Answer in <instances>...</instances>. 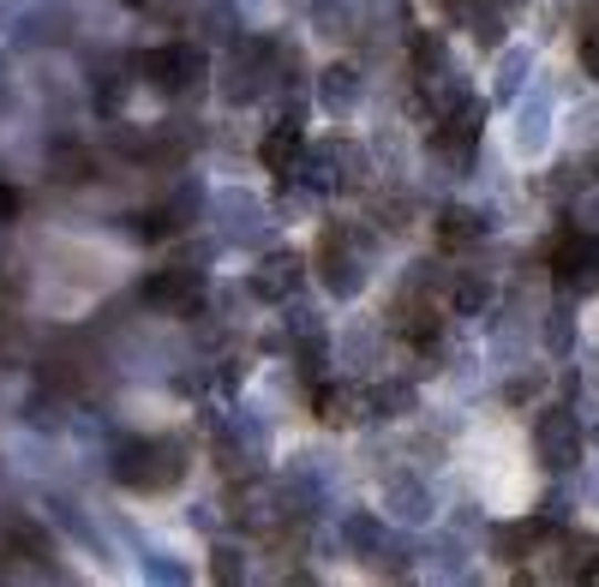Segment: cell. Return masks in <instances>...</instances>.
Returning a JSON list of instances; mask_svg holds the SVG:
<instances>
[{
  "instance_id": "obj_1",
  "label": "cell",
  "mask_w": 599,
  "mask_h": 587,
  "mask_svg": "<svg viewBox=\"0 0 599 587\" xmlns=\"http://www.w3.org/2000/svg\"><path fill=\"white\" fill-rule=\"evenodd\" d=\"M534 450H539V462L546 467H569L576 462V450H581V425L569 408H539V420H534Z\"/></svg>"
},
{
  "instance_id": "obj_2",
  "label": "cell",
  "mask_w": 599,
  "mask_h": 587,
  "mask_svg": "<svg viewBox=\"0 0 599 587\" xmlns=\"http://www.w3.org/2000/svg\"><path fill=\"white\" fill-rule=\"evenodd\" d=\"M551 276H558V288H593L599 282V240L593 234H564L558 253H551Z\"/></svg>"
},
{
  "instance_id": "obj_3",
  "label": "cell",
  "mask_w": 599,
  "mask_h": 587,
  "mask_svg": "<svg viewBox=\"0 0 599 587\" xmlns=\"http://www.w3.org/2000/svg\"><path fill=\"white\" fill-rule=\"evenodd\" d=\"M551 138V109L546 102H528V109H516V156H539Z\"/></svg>"
},
{
  "instance_id": "obj_4",
  "label": "cell",
  "mask_w": 599,
  "mask_h": 587,
  "mask_svg": "<svg viewBox=\"0 0 599 587\" xmlns=\"http://www.w3.org/2000/svg\"><path fill=\"white\" fill-rule=\"evenodd\" d=\"M528 66H534L528 49H498V96H516L521 79H528Z\"/></svg>"
},
{
  "instance_id": "obj_5",
  "label": "cell",
  "mask_w": 599,
  "mask_h": 587,
  "mask_svg": "<svg viewBox=\"0 0 599 587\" xmlns=\"http://www.w3.org/2000/svg\"><path fill=\"white\" fill-rule=\"evenodd\" d=\"M354 408H360L354 390H318V420L324 425H354Z\"/></svg>"
},
{
  "instance_id": "obj_6",
  "label": "cell",
  "mask_w": 599,
  "mask_h": 587,
  "mask_svg": "<svg viewBox=\"0 0 599 587\" xmlns=\"http://www.w3.org/2000/svg\"><path fill=\"white\" fill-rule=\"evenodd\" d=\"M479 228H486V223H474L467 210H444V223H437V240H444V246H467V240H479Z\"/></svg>"
},
{
  "instance_id": "obj_7",
  "label": "cell",
  "mask_w": 599,
  "mask_h": 587,
  "mask_svg": "<svg viewBox=\"0 0 599 587\" xmlns=\"http://www.w3.org/2000/svg\"><path fill=\"white\" fill-rule=\"evenodd\" d=\"M546 342H551V354H569V342H576V336H569V306H558V312L546 318Z\"/></svg>"
},
{
  "instance_id": "obj_8",
  "label": "cell",
  "mask_w": 599,
  "mask_h": 587,
  "mask_svg": "<svg viewBox=\"0 0 599 587\" xmlns=\"http://www.w3.org/2000/svg\"><path fill=\"white\" fill-rule=\"evenodd\" d=\"M539 390H546V378H539V372H521V378H509V402H528V395H539Z\"/></svg>"
},
{
  "instance_id": "obj_9",
  "label": "cell",
  "mask_w": 599,
  "mask_h": 587,
  "mask_svg": "<svg viewBox=\"0 0 599 587\" xmlns=\"http://www.w3.org/2000/svg\"><path fill=\"white\" fill-rule=\"evenodd\" d=\"M581 66H588V72H593V79H599V31H593L588 42H581Z\"/></svg>"
},
{
  "instance_id": "obj_10",
  "label": "cell",
  "mask_w": 599,
  "mask_h": 587,
  "mask_svg": "<svg viewBox=\"0 0 599 587\" xmlns=\"http://www.w3.org/2000/svg\"><path fill=\"white\" fill-rule=\"evenodd\" d=\"M593 444H599V425H593Z\"/></svg>"
}]
</instances>
